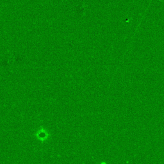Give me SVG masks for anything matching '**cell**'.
I'll list each match as a JSON object with an SVG mask.
<instances>
[{
  "instance_id": "cell-1",
  "label": "cell",
  "mask_w": 164,
  "mask_h": 164,
  "mask_svg": "<svg viewBox=\"0 0 164 164\" xmlns=\"http://www.w3.org/2000/svg\"><path fill=\"white\" fill-rule=\"evenodd\" d=\"M37 138L42 141H44L45 140H47L48 137H49V133H48L46 130L42 128L39 130L37 133H36Z\"/></svg>"
}]
</instances>
